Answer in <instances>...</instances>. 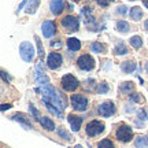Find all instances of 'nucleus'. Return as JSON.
Instances as JSON below:
<instances>
[{"instance_id":"obj_5","label":"nucleus","mask_w":148,"mask_h":148,"mask_svg":"<svg viewBox=\"0 0 148 148\" xmlns=\"http://www.w3.org/2000/svg\"><path fill=\"white\" fill-rule=\"evenodd\" d=\"M71 106L75 111H85L88 108V99L84 95H71Z\"/></svg>"},{"instance_id":"obj_40","label":"nucleus","mask_w":148,"mask_h":148,"mask_svg":"<svg viewBox=\"0 0 148 148\" xmlns=\"http://www.w3.org/2000/svg\"><path fill=\"white\" fill-rule=\"evenodd\" d=\"M144 69H145V73L148 74V62H147V63H145V66H144Z\"/></svg>"},{"instance_id":"obj_31","label":"nucleus","mask_w":148,"mask_h":148,"mask_svg":"<svg viewBox=\"0 0 148 148\" xmlns=\"http://www.w3.org/2000/svg\"><path fill=\"white\" fill-rule=\"evenodd\" d=\"M116 14L118 15H121V16H123V15H126V12H127V7L126 5H119V7H116Z\"/></svg>"},{"instance_id":"obj_26","label":"nucleus","mask_w":148,"mask_h":148,"mask_svg":"<svg viewBox=\"0 0 148 148\" xmlns=\"http://www.w3.org/2000/svg\"><path fill=\"white\" fill-rule=\"evenodd\" d=\"M97 148H115V145L112 144V141H111V140H108V138H104V140L99 141V144H97Z\"/></svg>"},{"instance_id":"obj_6","label":"nucleus","mask_w":148,"mask_h":148,"mask_svg":"<svg viewBox=\"0 0 148 148\" xmlns=\"http://www.w3.org/2000/svg\"><path fill=\"white\" fill-rule=\"evenodd\" d=\"M62 86H63L64 90L73 92V90H75L79 86V82L74 75H71V74H66L63 78H62Z\"/></svg>"},{"instance_id":"obj_18","label":"nucleus","mask_w":148,"mask_h":148,"mask_svg":"<svg viewBox=\"0 0 148 148\" xmlns=\"http://www.w3.org/2000/svg\"><path fill=\"white\" fill-rule=\"evenodd\" d=\"M129 15H130V18H132L133 21H140L143 18V10L140 7H132Z\"/></svg>"},{"instance_id":"obj_24","label":"nucleus","mask_w":148,"mask_h":148,"mask_svg":"<svg viewBox=\"0 0 148 148\" xmlns=\"http://www.w3.org/2000/svg\"><path fill=\"white\" fill-rule=\"evenodd\" d=\"M133 88H134V84H133L132 81H127V82H122L121 86H119V89H121L122 93H129V92H132Z\"/></svg>"},{"instance_id":"obj_19","label":"nucleus","mask_w":148,"mask_h":148,"mask_svg":"<svg viewBox=\"0 0 148 148\" xmlns=\"http://www.w3.org/2000/svg\"><path fill=\"white\" fill-rule=\"evenodd\" d=\"M90 51H92V52H96V53H101L106 51V45L99 41H95L90 44Z\"/></svg>"},{"instance_id":"obj_20","label":"nucleus","mask_w":148,"mask_h":148,"mask_svg":"<svg viewBox=\"0 0 148 148\" xmlns=\"http://www.w3.org/2000/svg\"><path fill=\"white\" fill-rule=\"evenodd\" d=\"M115 27H116V30L121 32V33H127L130 30V25H129L126 21H118Z\"/></svg>"},{"instance_id":"obj_30","label":"nucleus","mask_w":148,"mask_h":148,"mask_svg":"<svg viewBox=\"0 0 148 148\" xmlns=\"http://www.w3.org/2000/svg\"><path fill=\"white\" fill-rule=\"evenodd\" d=\"M36 38V42H37V48H38V55H40V60H41V58L44 56V49H42V45H41V41H40V38L38 37H34Z\"/></svg>"},{"instance_id":"obj_9","label":"nucleus","mask_w":148,"mask_h":148,"mask_svg":"<svg viewBox=\"0 0 148 148\" xmlns=\"http://www.w3.org/2000/svg\"><path fill=\"white\" fill-rule=\"evenodd\" d=\"M62 62H63V58H62V55H60L59 52L48 53V56H47V66L51 70L58 69L59 66L62 64Z\"/></svg>"},{"instance_id":"obj_37","label":"nucleus","mask_w":148,"mask_h":148,"mask_svg":"<svg viewBox=\"0 0 148 148\" xmlns=\"http://www.w3.org/2000/svg\"><path fill=\"white\" fill-rule=\"evenodd\" d=\"M8 108H11V104H1V111H5Z\"/></svg>"},{"instance_id":"obj_2","label":"nucleus","mask_w":148,"mask_h":148,"mask_svg":"<svg viewBox=\"0 0 148 148\" xmlns=\"http://www.w3.org/2000/svg\"><path fill=\"white\" fill-rule=\"evenodd\" d=\"M115 137L121 143H129L133 138V129L129 125H121V126L116 129Z\"/></svg>"},{"instance_id":"obj_8","label":"nucleus","mask_w":148,"mask_h":148,"mask_svg":"<svg viewBox=\"0 0 148 148\" xmlns=\"http://www.w3.org/2000/svg\"><path fill=\"white\" fill-rule=\"evenodd\" d=\"M97 112H99V115L104 116V118H108V116L115 114V106H114V103L111 100H107L97 107Z\"/></svg>"},{"instance_id":"obj_38","label":"nucleus","mask_w":148,"mask_h":148,"mask_svg":"<svg viewBox=\"0 0 148 148\" xmlns=\"http://www.w3.org/2000/svg\"><path fill=\"white\" fill-rule=\"evenodd\" d=\"M51 45H53V47H60L62 44H60V42H51Z\"/></svg>"},{"instance_id":"obj_15","label":"nucleus","mask_w":148,"mask_h":148,"mask_svg":"<svg viewBox=\"0 0 148 148\" xmlns=\"http://www.w3.org/2000/svg\"><path fill=\"white\" fill-rule=\"evenodd\" d=\"M12 119H14V121H18L21 125H23L25 129H30V127H32V123L29 122V119H27L23 114H21V112H19V114H14V115H12Z\"/></svg>"},{"instance_id":"obj_32","label":"nucleus","mask_w":148,"mask_h":148,"mask_svg":"<svg viewBox=\"0 0 148 148\" xmlns=\"http://www.w3.org/2000/svg\"><path fill=\"white\" fill-rule=\"evenodd\" d=\"M129 97H130V100L134 101V103H140V101H143V97L140 96V93H130Z\"/></svg>"},{"instance_id":"obj_7","label":"nucleus","mask_w":148,"mask_h":148,"mask_svg":"<svg viewBox=\"0 0 148 148\" xmlns=\"http://www.w3.org/2000/svg\"><path fill=\"white\" fill-rule=\"evenodd\" d=\"M62 26L67 30V32H77L79 26L78 18L74 15H66L62 19Z\"/></svg>"},{"instance_id":"obj_23","label":"nucleus","mask_w":148,"mask_h":148,"mask_svg":"<svg viewBox=\"0 0 148 148\" xmlns=\"http://www.w3.org/2000/svg\"><path fill=\"white\" fill-rule=\"evenodd\" d=\"M38 4H40V0H30L26 5V12L27 14H34Z\"/></svg>"},{"instance_id":"obj_14","label":"nucleus","mask_w":148,"mask_h":148,"mask_svg":"<svg viewBox=\"0 0 148 148\" xmlns=\"http://www.w3.org/2000/svg\"><path fill=\"white\" fill-rule=\"evenodd\" d=\"M136 69H137V63L134 60H126L121 64V70L123 73H133Z\"/></svg>"},{"instance_id":"obj_29","label":"nucleus","mask_w":148,"mask_h":148,"mask_svg":"<svg viewBox=\"0 0 148 148\" xmlns=\"http://www.w3.org/2000/svg\"><path fill=\"white\" fill-rule=\"evenodd\" d=\"M29 111H30V114L36 118L37 121H40V118H41V116H40V112L34 108V106H33V104H29Z\"/></svg>"},{"instance_id":"obj_33","label":"nucleus","mask_w":148,"mask_h":148,"mask_svg":"<svg viewBox=\"0 0 148 148\" xmlns=\"http://www.w3.org/2000/svg\"><path fill=\"white\" fill-rule=\"evenodd\" d=\"M137 115H138V119L140 121H147V112H145V110H138V112H137Z\"/></svg>"},{"instance_id":"obj_41","label":"nucleus","mask_w":148,"mask_h":148,"mask_svg":"<svg viewBox=\"0 0 148 148\" xmlns=\"http://www.w3.org/2000/svg\"><path fill=\"white\" fill-rule=\"evenodd\" d=\"M143 3H144V5L148 8V0H143Z\"/></svg>"},{"instance_id":"obj_17","label":"nucleus","mask_w":148,"mask_h":148,"mask_svg":"<svg viewBox=\"0 0 148 148\" xmlns=\"http://www.w3.org/2000/svg\"><path fill=\"white\" fill-rule=\"evenodd\" d=\"M67 48H69L71 52H75V51H78L79 48H81V42H79L78 38L70 37V38H67Z\"/></svg>"},{"instance_id":"obj_3","label":"nucleus","mask_w":148,"mask_h":148,"mask_svg":"<svg viewBox=\"0 0 148 148\" xmlns=\"http://www.w3.org/2000/svg\"><path fill=\"white\" fill-rule=\"evenodd\" d=\"M34 52H36L34 47L29 41H23L19 45V55L25 62H32L33 58H34Z\"/></svg>"},{"instance_id":"obj_42","label":"nucleus","mask_w":148,"mask_h":148,"mask_svg":"<svg viewBox=\"0 0 148 148\" xmlns=\"http://www.w3.org/2000/svg\"><path fill=\"white\" fill-rule=\"evenodd\" d=\"M75 148H82V147L81 145H75Z\"/></svg>"},{"instance_id":"obj_4","label":"nucleus","mask_w":148,"mask_h":148,"mask_svg":"<svg viewBox=\"0 0 148 148\" xmlns=\"http://www.w3.org/2000/svg\"><path fill=\"white\" fill-rule=\"evenodd\" d=\"M77 64L81 70H85V71H90V70L95 69V59L92 58L88 53H84L81 55L78 59H77Z\"/></svg>"},{"instance_id":"obj_22","label":"nucleus","mask_w":148,"mask_h":148,"mask_svg":"<svg viewBox=\"0 0 148 148\" xmlns=\"http://www.w3.org/2000/svg\"><path fill=\"white\" fill-rule=\"evenodd\" d=\"M134 145L137 148H147L148 147V136H138L134 141Z\"/></svg>"},{"instance_id":"obj_39","label":"nucleus","mask_w":148,"mask_h":148,"mask_svg":"<svg viewBox=\"0 0 148 148\" xmlns=\"http://www.w3.org/2000/svg\"><path fill=\"white\" fill-rule=\"evenodd\" d=\"M144 29H145V30H148V19L144 22Z\"/></svg>"},{"instance_id":"obj_16","label":"nucleus","mask_w":148,"mask_h":148,"mask_svg":"<svg viewBox=\"0 0 148 148\" xmlns=\"http://www.w3.org/2000/svg\"><path fill=\"white\" fill-rule=\"evenodd\" d=\"M40 123H41V126L44 127V129H47V130H55V122L51 119V118H48V116H41L40 118Z\"/></svg>"},{"instance_id":"obj_12","label":"nucleus","mask_w":148,"mask_h":148,"mask_svg":"<svg viewBox=\"0 0 148 148\" xmlns=\"http://www.w3.org/2000/svg\"><path fill=\"white\" fill-rule=\"evenodd\" d=\"M64 5H66L64 0H52L51 4H49V7H51L52 14H55V15H60L64 10Z\"/></svg>"},{"instance_id":"obj_36","label":"nucleus","mask_w":148,"mask_h":148,"mask_svg":"<svg viewBox=\"0 0 148 148\" xmlns=\"http://www.w3.org/2000/svg\"><path fill=\"white\" fill-rule=\"evenodd\" d=\"M1 75H3V78H4V79H8V81H11V79H12L10 75H7V74H5L4 70H1Z\"/></svg>"},{"instance_id":"obj_34","label":"nucleus","mask_w":148,"mask_h":148,"mask_svg":"<svg viewBox=\"0 0 148 148\" xmlns=\"http://www.w3.org/2000/svg\"><path fill=\"white\" fill-rule=\"evenodd\" d=\"M95 1L100 5V7H107V5L110 4V3H112L114 0H95Z\"/></svg>"},{"instance_id":"obj_25","label":"nucleus","mask_w":148,"mask_h":148,"mask_svg":"<svg viewBox=\"0 0 148 148\" xmlns=\"http://www.w3.org/2000/svg\"><path fill=\"white\" fill-rule=\"evenodd\" d=\"M114 53H115V55H126L127 47L125 44H118V45L114 48Z\"/></svg>"},{"instance_id":"obj_10","label":"nucleus","mask_w":148,"mask_h":148,"mask_svg":"<svg viewBox=\"0 0 148 148\" xmlns=\"http://www.w3.org/2000/svg\"><path fill=\"white\" fill-rule=\"evenodd\" d=\"M41 32L44 34V37L47 38H52L55 34H56V26L52 21H45L41 25Z\"/></svg>"},{"instance_id":"obj_11","label":"nucleus","mask_w":148,"mask_h":148,"mask_svg":"<svg viewBox=\"0 0 148 148\" xmlns=\"http://www.w3.org/2000/svg\"><path fill=\"white\" fill-rule=\"evenodd\" d=\"M67 121H69L70 126H71V130L73 132H78L79 127H81V123H82V116H78L75 114H70L67 116Z\"/></svg>"},{"instance_id":"obj_13","label":"nucleus","mask_w":148,"mask_h":148,"mask_svg":"<svg viewBox=\"0 0 148 148\" xmlns=\"http://www.w3.org/2000/svg\"><path fill=\"white\" fill-rule=\"evenodd\" d=\"M81 15L84 16V22L88 25L90 22H95V18H93V14H92V8L90 7H84L82 10H81Z\"/></svg>"},{"instance_id":"obj_35","label":"nucleus","mask_w":148,"mask_h":148,"mask_svg":"<svg viewBox=\"0 0 148 148\" xmlns=\"http://www.w3.org/2000/svg\"><path fill=\"white\" fill-rule=\"evenodd\" d=\"M29 1H30V0H22V1H21V4L18 5V8H16L15 14H19V11H21L22 8H23V7H26V5H27V3H29Z\"/></svg>"},{"instance_id":"obj_1","label":"nucleus","mask_w":148,"mask_h":148,"mask_svg":"<svg viewBox=\"0 0 148 148\" xmlns=\"http://www.w3.org/2000/svg\"><path fill=\"white\" fill-rule=\"evenodd\" d=\"M104 123L100 121H97V119H93V121H90L86 123V126H85V132L86 134L89 136V137H96V136H99L101 133L104 132Z\"/></svg>"},{"instance_id":"obj_43","label":"nucleus","mask_w":148,"mask_h":148,"mask_svg":"<svg viewBox=\"0 0 148 148\" xmlns=\"http://www.w3.org/2000/svg\"><path fill=\"white\" fill-rule=\"evenodd\" d=\"M73 1H79V0H73Z\"/></svg>"},{"instance_id":"obj_28","label":"nucleus","mask_w":148,"mask_h":148,"mask_svg":"<svg viewBox=\"0 0 148 148\" xmlns=\"http://www.w3.org/2000/svg\"><path fill=\"white\" fill-rule=\"evenodd\" d=\"M58 134H59V137H62L63 140H66V141H70V140H71V136H70V133L66 132L63 127H59V129H58Z\"/></svg>"},{"instance_id":"obj_21","label":"nucleus","mask_w":148,"mask_h":148,"mask_svg":"<svg viewBox=\"0 0 148 148\" xmlns=\"http://www.w3.org/2000/svg\"><path fill=\"white\" fill-rule=\"evenodd\" d=\"M129 42H130V45H132L134 49H138V48L143 47V38H141L140 36H133V37H130Z\"/></svg>"},{"instance_id":"obj_27","label":"nucleus","mask_w":148,"mask_h":148,"mask_svg":"<svg viewBox=\"0 0 148 148\" xmlns=\"http://www.w3.org/2000/svg\"><path fill=\"white\" fill-rule=\"evenodd\" d=\"M110 90V86L107 82H100V84L97 85V88H96V92L97 93H107Z\"/></svg>"}]
</instances>
